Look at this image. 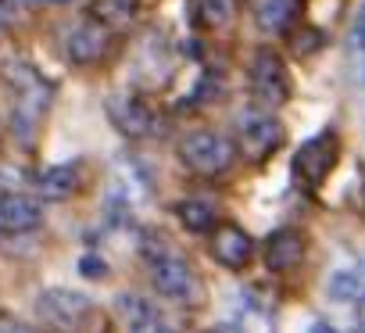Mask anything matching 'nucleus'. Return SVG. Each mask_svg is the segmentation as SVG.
Here are the masks:
<instances>
[{
	"label": "nucleus",
	"mask_w": 365,
	"mask_h": 333,
	"mask_svg": "<svg viewBox=\"0 0 365 333\" xmlns=\"http://www.w3.org/2000/svg\"><path fill=\"white\" fill-rule=\"evenodd\" d=\"M143 258L150 265V280H154L161 297L179 301V304L201 301V276L194 272V265L187 258H182L179 251H172L165 240L147 237L143 240Z\"/></svg>",
	"instance_id": "f257e3e1"
},
{
	"label": "nucleus",
	"mask_w": 365,
	"mask_h": 333,
	"mask_svg": "<svg viewBox=\"0 0 365 333\" xmlns=\"http://www.w3.org/2000/svg\"><path fill=\"white\" fill-rule=\"evenodd\" d=\"M179 158L197 176H222L233 169L237 147H233V140H226L215 129H194L179 140Z\"/></svg>",
	"instance_id": "f03ea898"
},
{
	"label": "nucleus",
	"mask_w": 365,
	"mask_h": 333,
	"mask_svg": "<svg viewBox=\"0 0 365 333\" xmlns=\"http://www.w3.org/2000/svg\"><path fill=\"white\" fill-rule=\"evenodd\" d=\"M340 158V140L333 129H322L315 133L312 140H304L294 154V180L304 187V190H319L329 173H333V165Z\"/></svg>",
	"instance_id": "7ed1b4c3"
},
{
	"label": "nucleus",
	"mask_w": 365,
	"mask_h": 333,
	"mask_svg": "<svg viewBox=\"0 0 365 333\" xmlns=\"http://www.w3.org/2000/svg\"><path fill=\"white\" fill-rule=\"evenodd\" d=\"M247 86H251V97L262 104V108H279L287 104L290 97V72L283 65V58L269 47L255 51L251 65H247Z\"/></svg>",
	"instance_id": "20e7f679"
},
{
	"label": "nucleus",
	"mask_w": 365,
	"mask_h": 333,
	"mask_svg": "<svg viewBox=\"0 0 365 333\" xmlns=\"http://www.w3.org/2000/svg\"><path fill=\"white\" fill-rule=\"evenodd\" d=\"M108 122H111L122 136H129V140H143V136H150L154 125H158L150 104H147L140 93H133V90H122V93H111V97H108Z\"/></svg>",
	"instance_id": "39448f33"
},
{
	"label": "nucleus",
	"mask_w": 365,
	"mask_h": 333,
	"mask_svg": "<svg viewBox=\"0 0 365 333\" xmlns=\"http://www.w3.org/2000/svg\"><path fill=\"white\" fill-rule=\"evenodd\" d=\"M36 308H40V315H43L47 322H54V326H61V329H76V326H83V322L90 319L93 301H90L86 294H79V290L51 287V290H43V294L36 297Z\"/></svg>",
	"instance_id": "423d86ee"
},
{
	"label": "nucleus",
	"mask_w": 365,
	"mask_h": 333,
	"mask_svg": "<svg viewBox=\"0 0 365 333\" xmlns=\"http://www.w3.org/2000/svg\"><path fill=\"white\" fill-rule=\"evenodd\" d=\"M279 143H283L279 118H272V115H247V118H240V150H244L247 161H255V165L269 161L279 150Z\"/></svg>",
	"instance_id": "0eeeda50"
},
{
	"label": "nucleus",
	"mask_w": 365,
	"mask_h": 333,
	"mask_svg": "<svg viewBox=\"0 0 365 333\" xmlns=\"http://www.w3.org/2000/svg\"><path fill=\"white\" fill-rule=\"evenodd\" d=\"M111 51V29L104 22H79L65 33V54L76 65H93L101 58H108Z\"/></svg>",
	"instance_id": "6e6552de"
},
{
	"label": "nucleus",
	"mask_w": 365,
	"mask_h": 333,
	"mask_svg": "<svg viewBox=\"0 0 365 333\" xmlns=\"http://www.w3.org/2000/svg\"><path fill=\"white\" fill-rule=\"evenodd\" d=\"M255 255V240L244 226L237 222H222L219 230H212V258L222 265V269H244Z\"/></svg>",
	"instance_id": "1a4fd4ad"
},
{
	"label": "nucleus",
	"mask_w": 365,
	"mask_h": 333,
	"mask_svg": "<svg viewBox=\"0 0 365 333\" xmlns=\"http://www.w3.org/2000/svg\"><path fill=\"white\" fill-rule=\"evenodd\" d=\"M115 308H118V319H122L125 333H168L161 312L143 294H118Z\"/></svg>",
	"instance_id": "9d476101"
},
{
	"label": "nucleus",
	"mask_w": 365,
	"mask_h": 333,
	"mask_svg": "<svg viewBox=\"0 0 365 333\" xmlns=\"http://www.w3.org/2000/svg\"><path fill=\"white\" fill-rule=\"evenodd\" d=\"M304 258V233L297 230H276L265 240V265L272 272H290Z\"/></svg>",
	"instance_id": "9b49d317"
},
{
	"label": "nucleus",
	"mask_w": 365,
	"mask_h": 333,
	"mask_svg": "<svg viewBox=\"0 0 365 333\" xmlns=\"http://www.w3.org/2000/svg\"><path fill=\"white\" fill-rule=\"evenodd\" d=\"M40 219H43V208L33 198H26V194H4L0 198V222L8 230L29 233V230L40 226Z\"/></svg>",
	"instance_id": "f8f14e48"
},
{
	"label": "nucleus",
	"mask_w": 365,
	"mask_h": 333,
	"mask_svg": "<svg viewBox=\"0 0 365 333\" xmlns=\"http://www.w3.org/2000/svg\"><path fill=\"white\" fill-rule=\"evenodd\" d=\"M297 0H251V19L262 33H287L294 26Z\"/></svg>",
	"instance_id": "ddd939ff"
},
{
	"label": "nucleus",
	"mask_w": 365,
	"mask_h": 333,
	"mask_svg": "<svg viewBox=\"0 0 365 333\" xmlns=\"http://www.w3.org/2000/svg\"><path fill=\"white\" fill-rule=\"evenodd\" d=\"M79 180H83L79 165L65 161V165H51V169H43L40 180H36V187H40L43 198H51V201H65V198H72V194L79 190Z\"/></svg>",
	"instance_id": "4468645a"
},
{
	"label": "nucleus",
	"mask_w": 365,
	"mask_h": 333,
	"mask_svg": "<svg viewBox=\"0 0 365 333\" xmlns=\"http://www.w3.org/2000/svg\"><path fill=\"white\" fill-rule=\"evenodd\" d=\"M175 219L190 233H212L215 230V205H208L201 198H187V201L175 205Z\"/></svg>",
	"instance_id": "2eb2a0df"
},
{
	"label": "nucleus",
	"mask_w": 365,
	"mask_h": 333,
	"mask_svg": "<svg viewBox=\"0 0 365 333\" xmlns=\"http://www.w3.org/2000/svg\"><path fill=\"white\" fill-rule=\"evenodd\" d=\"M143 0H93V19L104 22L108 29H122L129 22H136Z\"/></svg>",
	"instance_id": "dca6fc26"
},
{
	"label": "nucleus",
	"mask_w": 365,
	"mask_h": 333,
	"mask_svg": "<svg viewBox=\"0 0 365 333\" xmlns=\"http://www.w3.org/2000/svg\"><path fill=\"white\" fill-rule=\"evenodd\" d=\"M347 68H351V79L365 86V4L358 8V19L351 22V33H347Z\"/></svg>",
	"instance_id": "f3484780"
},
{
	"label": "nucleus",
	"mask_w": 365,
	"mask_h": 333,
	"mask_svg": "<svg viewBox=\"0 0 365 333\" xmlns=\"http://www.w3.org/2000/svg\"><path fill=\"white\" fill-rule=\"evenodd\" d=\"M326 294L333 301H361L365 297V272L361 269H336L326 283Z\"/></svg>",
	"instance_id": "a211bd4d"
},
{
	"label": "nucleus",
	"mask_w": 365,
	"mask_h": 333,
	"mask_svg": "<svg viewBox=\"0 0 365 333\" xmlns=\"http://www.w3.org/2000/svg\"><path fill=\"white\" fill-rule=\"evenodd\" d=\"M322 29L315 26V22H297V26H290L287 29V47H290V54H297V58H312V54H319L322 51Z\"/></svg>",
	"instance_id": "6ab92c4d"
},
{
	"label": "nucleus",
	"mask_w": 365,
	"mask_h": 333,
	"mask_svg": "<svg viewBox=\"0 0 365 333\" xmlns=\"http://www.w3.org/2000/svg\"><path fill=\"white\" fill-rule=\"evenodd\" d=\"M197 11H201V22L205 26H230L233 15H237V0H197Z\"/></svg>",
	"instance_id": "aec40b11"
},
{
	"label": "nucleus",
	"mask_w": 365,
	"mask_h": 333,
	"mask_svg": "<svg viewBox=\"0 0 365 333\" xmlns=\"http://www.w3.org/2000/svg\"><path fill=\"white\" fill-rule=\"evenodd\" d=\"M79 272L90 276V280H101V276H108V262L97 258V255H86V258L79 262Z\"/></svg>",
	"instance_id": "412c9836"
},
{
	"label": "nucleus",
	"mask_w": 365,
	"mask_h": 333,
	"mask_svg": "<svg viewBox=\"0 0 365 333\" xmlns=\"http://www.w3.org/2000/svg\"><path fill=\"white\" fill-rule=\"evenodd\" d=\"M0 333H36V329L26 322H15V319H0Z\"/></svg>",
	"instance_id": "4be33fe9"
},
{
	"label": "nucleus",
	"mask_w": 365,
	"mask_h": 333,
	"mask_svg": "<svg viewBox=\"0 0 365 333\" xmlns=\"http://www.w3.org/2000/svg\"><path fill=\"white\" fill-rule=\"evenodd\" d=\"M33 4H43V8H61V4H72V0H33Z\"/></svg>",
	"instance_id": "5701e85b"
},
{
	"label": "nucleus",
	"mask_w": 365,
	"mask_h": 333,
	"mask_svg": "<svg viewBox=\"0 0 365 333\" xmlns=\"http://www.w3.org/2000/svg\"><path fill=\"white\" fill-rule=\"evenodd\" d=\"M312 333H340V329H333L329 322H315V326H312Z\"/></svg>",
	"instance_id": "b1692460"
},
{
	"label": "nucleus",
	"mask_w": 365,
	"mask_h": 333,
	"mask_svg": "<svg viewBox=\"0 0 365 333\" xmlns=\"http://www.w3.org/2000/svg\"><path fill=\"white\" fill-rule=\"evenodd\" d=\"M361 326H365V297H361Z\"/></svg>",
	"instance_id": "393cba45"
}]
</instances>
